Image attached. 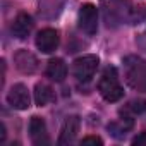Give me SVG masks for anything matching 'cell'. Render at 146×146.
I'll list each match as a JSON object with an SVG mask.
<instances>
[{
	"mask_svg": "<svg viewBox=\"0 0 146 146\" xmlns=\"http://www.w3.org/2000/svg\"><path fill=\"white\" fill-rule=\"evenodd\" d=\"M124 74L131 88L146 93V60L136 55L124 58Z\"/></svg>",
	"mask_w": 146,
	"mask_h": 146,
	"instance_id": "cell-1",
	"label": "cell"
},
{
	"mask_svg": "<svg viewBox=\"0 0 146 146\" xmlns=\"http://www.w3.org/2000/svg\"><path fill=\"white\" fill-rule=\"evenodd\" d=\"M98 91L107 102H117L124 96V90L119 83L115 67H107L98 81Z\"/></svg>",
	"mask_w": 146,
	"mask_h": 146,
	"instance_id": "cell-2",
	"label": "cell"
},
{
	"mask_svg": "<svg viewBox=\"0 0 146 146\" xmlns=\"http://www.w3.org/2000/svg\"><path fill=\"white\" fill-rule=\"evenodd\" d=\"M98 57L96 55H83L79 58L74 60V64H72V74H74V78L78 81H90L93 76H95V72L98 69Z\"/></svg>",
	"mask_w": 146,
	"mask_h": 146,
	"instance_id": "cell-3",
	"label": "cell"
},
{
	"mask_svg": "<svg viewBox=\"0 0 146 146\" xmlns=\"http://www.w3.org/2000/svg\"><path fill=\"white\" fill-rule=\"evenodd\" d=\"M79 28L86 35H95L98 29V9L93 4H83L79 9Z\"/></svg>",
	"mask_w": 146,
	"mask_h": 146,
	"instance_id": "cell-4",
	"label": "cell"
},
{
	"mask_svg": "<svg viewBox=\"0 0 146 146\" xmlns=\"http://www.w3.org/2000/svg\"><path fill=\"white\" fill-rule=\"evenodd\" d=\"M7 102L16 110H26V108H29L31 98H29L28 88L24 84H14L11 88V91L7 93Z\"/></svg>",
	"mask_w": 146,
	"mask_h": 146,
	"instance_id": "cell-5",
	"label": "cell"
},
{
	"mask_svg": "<svg viewBox=\"0 0 146 146\" xmlns=\"http://www.w3.org/2000/svg\"><path fill=\"white\" fill-rule=\"evenodd\" d=\"M14 64H16V69L23 74H33L38 69V58L28 50H19L14 55Z\"/></svg>",
	"mask_w": 146,
	"mask_h": 146,
	"instance_id": "cell-6",
	"label": "cell"
},
{
	"mask_svg": "<svg viewBox=\"0 0 146 146\" xmlns=\"http://www.w3.org/2000/svg\"><path fill=\"white\" fill-rule=\"evenodd\" d=\"M36 46L43 52V53H52L57 50L58 46V33L55 29H41L36 36Z\"/></svg>",
	"mask_w": 146,
	"mask_h": 146,
	"instance_id": "cell-7",
	"label": "cell"
},
{
	"mask_svg": "<svg viewBox=\"0 0 146 146\" xmlns=\"http://www.w3.org/2000/svg\"><path fill=\"white\" fill-rule=\"evenodd\" d=\"M79 117L78 115H70L65 119V122L62 124L60 129V136H58V144H69L74 141V137L79 132Z\"/></svg>",
	"mask_w": 146,
	"mask_h": 146,
	"instance_id": "cell-8",
	"label": "cell"
},
{
	"mask_svg": "<svg viewBox=\"0 0 146 146\" xmlns=\"http://www.w3.org/2000/svg\"><path fill=\"white\" fill-rule=\"evenodd\" d=\"M29 136L35 144H48L46 124L41 117H31L29 120Z\"/></svg>",
	"mask_w": 146,
	"mask_h": 146,
	"instance_id": "cell-9",
	"label": "cell"
},
{
	"mask_svg": "<svg viewBox=\"0 0 146 146\" xmlns=\"http://www.w3.org/2000/svg\"><path fill=\"white\" fill-rule=\"evenodd\" d=\"M31 29H33V19H31V16L26 14V12L17 14V17L12 23V33H14V36L19 38V40H24L31 33Z\"/></svg>",
	"mask_w": 146,
	"mask_h": 146,
	"instance_id": "cell-10",
	"label": "cell"
},
{
	"mask_svg": "<svg viewBox=\"0 0 146 146\" xmlns=\"http://www.w3.org/2000/svg\"><path fill=\"white\" fill-rule=\"evenodd\" d=\"M46 76L57 83L64 81L67 76V65L64 64L62 58H52L46 65Z\"/></svg>",
	"mask_w": 146,
	"mask_h": 146,
	"instance_id": "cell-11",
	"label": "cell"
},
{
	"mask_svg": "<svg viewBox=\"0 0 146 146\" xmlns=\"http://www.w3.org/2000/svg\"><path fill=\"white\" fill-rule=\"evenodd\" d=\"M53 98H55L53 90H52L48 84H45V83H38V84L35 86V102H36V105L43 107V105L53 102Z\"/></svg>",
	"mask_w": 146,
	"mask_h": 146,
	"instance_id": "cell-12",
	"label": "cell"
},
{
	"mask_svg": "<svg viewBox=\"0 0 146 146\" xmlns=\"http://www.w3.org/2000/svg\"><path fill=\"white\" fill-rule=\"evenodd\" d=\"M127 108H131L132 112H143L144 108H146V102H143V100H134V102H131L129 103V107Z\"/></svg>",
	"mask_w": 146,
	"mask_h": 146,
	"instance_id": "cell-13",
	"label": "cell"
},
{
	"mask_svg": "<svg viewBox=\"0 0 146 146\" xmlns=\"http://www.w3.org/2000/svg\"><path fill=\"white\" fill-rule=\"evenodd\" d=\"M81 144H103V141L100 139V137H96V136H88V137H84L83 141H81Z\"/></svg>",
	"mask_w": 146,
	"mask_h": 146,
	"instance_id": "cell-14",
	"label": "cell"
},
{
	"mask_svg": "<svg viewBox=\"0 0 146 146\" xmlns=\"http://www.w3.org/2000/svg\"><path fill=\"white\" fill-rule=\"evenodd\" d=\"M132 144H137V146H146V132H141L139 136H136L132 139Z\"/></svg>",
	"mask_w": 146,
	"mask_h": 146,
	"instance_id": "cell-15",
	"label": "cell"
}]
</instances>
